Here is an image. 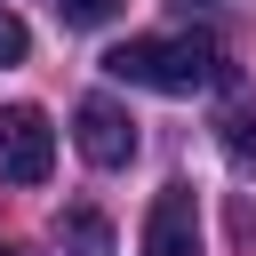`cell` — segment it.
<instances>
[{"label": "cell", "mask_w": 256, "mask_h": 256, "mask_svg": "<svg viewBox=\"0 0 256 256\" xmlns=\"http://www.w3.org/2000/svg\"><path fill=\"white\" fill-rule=\"evenodd\" d=\"M104 72L128 80V88H152V96H192V88H208L224 72V56L200 32H168V40H120L104 56Z\"/></svg>", "instance_id": "obj_1"}, {"label": "cell", "mask_w": 256, "mask_h": 256, "mask_svg": "<svg viewBox=\"0 0 256 256\" xmlns=\"http://www.w3.org/2000/svg\"><path fill=\"white\" fill-rule=\"evenodd\" d=\"M56 168V128L40 104H0V176L8 184H48Z\"/></svg>", "instance_id": "obj_2"}, {"label": "cell", "mask_w": 256, "mask_h": 256, "mask_svg": "<svg viewBox=\"0 0 256 256\" xmlns=\"http://www.w3.org/2000/svg\"><path fill=\"white\" fill-rule=\"evenodd\" d=\"M72 144H80L96 168H128V160H136V120H128V104H120V96H80Z\"/></svg>", "instance_id": "obj_3"}, {"label": "cell", "mask_w": 256, "mask_h": 256, "mask_svg": "<svg viewBox=\"0 0 256 256\" xmlns=\"http://www.w3.org/2000/svg\"><path fill=\"white\" fill-rule=\"evenodd\" d=\"M136 256H200V200H192V184H168V192L152 200Z\"/></svg>", "instance_id": "obj_4"}, {"label": "cell", "mask_w": 256, "mask_h": 256, "mask_svg": "<svg viewBox=\"0 0 256 256\" xmlns=\"http://www.w3.org/2000/svg\"><path fill=\"white\" fill-rule=\"evenodd\" d=\"M56 240H64V256H112L104 208H64V216H56Z\"/></svg>", "instance_id": "obj_5"}, {"label": "cell", "mask_w": 256, "mask_h": 256, "mask_svg": "<svg viewBox=\"0 0 256 256\" xmlns=\"http://www.w3.org/2000/svg\"><path fill=\"white\" fill-rule=\"evenodd\" d=\"M216 136H224V152H232L240 168H256V104H248V96H240V104H224Z\"/></svg>", "instance_id": "obj_6"}, {"label": "cell", "mask_w": 256, "mask_h": 256, "mask_svg": "<svg viewBox=\"0 0 256 256\" xmlns=\"http://www.w3.org/2000/svg\"><path fill=\"white\" fill-rule=\"evenodd\" d=\"M56 16L88 32V24H112V16H120V0H56Z\"/></svg>", "instance_id": "obj_7"}, {"label": "cell", "mask_w": 256, "mask_h": 256, "mask_svg": "<svg viewBox=\"0 0 256 256\" xmlns=\"http://www.w3.org/2000/svg\"><path fill=\"white\" fill-rule=\"evenodd\" d=\"M24 48H32L24 16H8V8H0V72H8V64H24Z\"/></svg>", "instance_id": "obj_8"}, {"label": "cell", "mask_w": 256, "mask_h": 256, "mask_svg": "<svg viewBox=\"0 0 256 256\" xmlns=\"http://www.w3.org/2000/svg\"><path fill=\"white\" fill-rule=\"evenodd\" d=\"M0 256H24V248H16V240H0Z\"/></svg>", "instance_id": "obj_9"}]
</instances>
